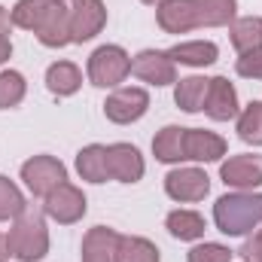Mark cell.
Wrapping results in <instances>:
<instances>
[{
    "label": "cell",
    "mask_w": 262,
    "mask_h": 262,
    "mask_svg": "<svg viewBox=\"0 0 262 262\" xmlns=\"http://www.w3.org/2000/svg\"><path fill=\"white\" fill-rule=\"evenodd\" d=\"M116 244H119V232H113L107 226H95L82 238V259L79 262H116Z\"/></svg>",
    "instance_id": "16"
},
{
    "label": "cell",
    "mask_w": 262,
    "mask_h": 262,
    "mask_svg": "<svg viewBox=\"0 0 262 262\" xmlns=\"http://www.w3.org/2000/svg\"><path fill=\"white\" fill-rule=\"evenodd\" d=\"M0 262H6V259H0Z\"/></svg>",
    "instance_id": "37"
},
{
    "label": "cell",
    "mask_w": 262,
    "mask_h": 262,
    "mask_svg": "<svg viewBox=\"0 0 262 262\" xmlns=\"http://www.w3.org/2000/svg\"><path fill=\"white\" fill-rule=\"evenodd\" d=\"M207 82L210 79H204V76H186V79H180L177 89H174L177 107L186 110V113H201L204 110V98H207Z\"/></svg>",
    "instance_id": "23"
},
{
    "label": "cell",
    "mask_w": 262,
    "mask_h": 262,
    "mask_svg": "<svg viewBox=\"0 0 262 262\" xmlns=\"http://www.w3.org/2000/svg\"><path fill=\"white\" fill-rule=\"evenodd\" d=\"M238 137L244 143L262 146V101H250L238 113Z\"/></svg>",
    "instance_id": "26"
},
{
    "label": "cell",
    "mask_w": 262,
    "mask_h": 262,
    "mask_svg": "<svg viewBox=\"0 0 262 262\" xmlns=\"http://www.w3.org/2000/svg\"><path fill=\"white\" fill-rule=\"evenodd\" d=\"M238 256H241L244 262H262V229L253 235V238L244 241V247L238 250Z\"/></svg>",
    "instance_id": "32"
},
{
    "label": "cell",
    "mask_w": 262,
    "mask_h": 262,
    "mask_svg": "<svg viewBox=\"0 0 262 262\" xmlns=\"http://www.w3.org/2000/svg\"><path fill=\"white\" fill-rule=\"evenodd\" d=\"M174 64H186V67H210L220 58L216 43L210 40H192V43H177L174 49H168Z\"/></svg>",
    "instance_id": "18"
},
{
    "label": "cell",
    "mask_w": 262,
    "mask_h": 262,
    "mask_svg": "<svg viewBox=\"0 0 262 262\" xmlns=\"http://www.w3.org/2000/svg\"><path fill=\"white\" fill-rule=\"evenodd\" d=\"M131 73L140 79V82H149V85H171L177 82V64L171 61L168 52H159V49H143L131 58Z\"/></svg>",
    "instance_id": "8"
},
{
    "label": "cell",
    "mask_w": 262,
    "mask_h": 262,
    "mask_svg": "<svg viewBox=\"0 0 262 262\" xmlns=\"http://www.w3.org/2000/svg\"><path fill=\"white\" fill-rule=\"evenodd\" d=\"M9 28H12V18H9V12L0 6V37H9Z\"/></svg>",
    "instance_id": "33"
},
{
    "label": "cell",
    "mask_w": 262,
    "mask_h": 262,
    "mask_svg": "<svg viewBox=\"0 0 262 262\" xmlns=\"http://www.w3.org/2000/svg\"><path fill=\"white\" fill-rule=\"evenodd\" d=\"M43 210H46L49 220H55L61 226L79 223L85 216V195H82V189H76L73 183L64 180L61 186H55L49 195L43 198Z\"/></svg>",
    "instance_id": "7"
},
{
    "label": "cell",
    "mask_w": 262,
    "mask_h": 262,
    "mask_svg": "<svg viewBox=\"0 0 262 262\" xmlns=\"http://www.w3.org/2000/svg\"><path fill=\"white\" fill-rule=\"evenodd\" d=\"M183 134H186V128H180V125H165L152 137V156L159 162H165V165L183 162L186 159V152H183Z\"/></svg>",
    "instance_id": "21"
},
{
    "label": "cell",
    "mask_w": 262,
    "mask_h": 262,
    "mask_svg": "<svg viewBox=\"0 0 262 262\" xmlns=\"http://www.w3.org/2000/svg\"><path fill=\"white\" fill-rule=\"evenodd\" d=\"M107 168H110V180H119V183H137L146 171L140 149L131 143H110L107 146Z\"/></svg>",
    "instance_id": "13"
},
{
    "label": "cell",
    "mask_w": 262,
    "mask_h": 262,
    "mask_svg": "<svg viewBox=\"0 0 262 262\" xmlns=\"http://www.w3.org/2000/svg\"><path fill=\"white\" fill-rule=\"evenodd\" d=\"M156 21L165 34H189L198 28L192 0H165L156 6Z\"/></svg>",
    "instance_id": "14"
},
{
    "label": "cell",
    "mask_w": 262,
    "mask_h": 262,
    "mask_svg": "<svg viewBox=\"0 0 262 262\" xmlns=\"http://www.w3.org/2000/svg\"><path fill=\"white\" fill-rule=\"evenodd\" d=\"M195 6V18L198 28H223L235 21L238 3L235 0H192Z\"/></svg>",
    "instance_id": "20"
},
{
    "label": "cell",
    "mask_w": 262,
    "mask_h": 262,
    "mask_svg": "<svg viewBox=\"0 0 262 262\" xmlns=\"http://www.w3.org/2000/svg\"><path fill=\"white\" fill-rule=\"evenodd\" d=\"M140 3H149V6H159V3H165V0H140Z\"/></svg>",
    "instance_id": "36"
},
{
    "label": "cell",
    "mask_w": 262,
    "mask_h": 262,
    "mask_svg": "<svg viewBox=\"0 0 262 262\" xmlns=\"http://www.w3.org/2000/svg\"><path fill=\"white\" fill-rule=\"evenodd\" d=\"M183 152L189 162H220L226 156V140L213 131L186 128L183 134Z\"/></svg>",
    "instance_id": "15"
},
{
    "label": "cell",
    "mask_w": 262,
    "mask_h": 262,
    "mask_svg": "<svg viewBox=\"0 0 262 262\" xmlns=\"http://www.w3.org/2000/svg\"><path fill=\"white\" fill-rule=\"evenodd\" d=\"M34 34L49 49H61L67 43H73L70 40V12H67L64 0H49V6H46V12H43Z\"/></svg>",
    "instance_id": "10"
},
{
    "label": "cell",
    "mask_w": 262,
    "mask_h": 262,
    "mask_svg": "<svg viewBox=\"0 0 262 262\" xmlns=\"http://www.w3.org/2000/svg\"><path fill=\"white\" fill-rule=\"evenodd\" d=\"M46 6H49V0H18V3L12 6L9 18H12V25H15V28L37 31V25H40V18H43Z\"/></svg>",
    "instance_id": "28"
},
{
    "label": "cell",
    "mask_w": 262,
    "mask_h": 262,
    "mask_svg": "<svg viewBox=\"0 0 262 262\" xmlns=\"http://www.w3.org/2000/svg\"><path fill=\"white\" fill-rule=\"evenodd\" d=\"M146 110H149V95H146L143 89H137V85H131V89H116V92H110L107 101H104V116H107L110 122H116V125H131V122H137Z\"/></svg>",
    "instance_id": "6"
},
{
    "label": "cell",
    "mask_w": 262,
    "mask_h": 262,
    "mask_svg": "<svg viewBox=\"0 0 262 262\" xmlns=\"http://www.w3.org/2000/svg\"><path fill=\"white\" fill-rule=\"evenodd\" d=\"M82 85V73L73 61H55L46 70V89L55 95V98H67V95H76Z\"/></svg>",
    "instance_id": "19"
},
{
    "label": "cell",
    "mask_w": 262,
    "mask_h": 262,
    "mask_svg": "<svg viewBox=\"0 0 262 262\" xmlns=\"http://www.w3.org/2000/svg\"><path fill=\"white\" fill-rule=\"evenodd\" d=\"M116 262H159V247L137 235H119Z\"/></svg>",
    "instance_id": "24"
},
{
    "label": "cell",
    "mask_w": 262,
    "mask_h": 262,
    "mask_svg": "<svg viewBox=\"0 0 262 262\" xmlns=\"http://www.w3.org/2000/svg\"><path fill=\"white\" fill-rule=\"evenodd\" d=\"M213 223L223 235H250L253 229L262 226V192L235 189L216 198Z\"/></svg>",
    "instance_id": "1"
},
{
    "label": "cell",
    "mask_w": 262,
    "mask_h": 262,
    "mask_svg": "<svg viewBox=\"0 0 262 262\" xmlns=\"http://www.w3.org/2000/svg\"><path fill=\"white\" fill-rule=\"evenodd\" d=\"M9 55H12V43H9V37H0V64H6Z\"/></svg>",
    "instance_id": "34"
},
{
    "label": "cell",
    "mask_w": 262,
    "mask_h": 262,
    "mask_svg": "<svg viewBox=\"0 0 262 262\" xmlns=\"http://www.w3.org/2000/svg\"><path fill=\"white\" fill-rule=\"evenodd\" d=\"M9 250H6V235H0V259H6Z\"/></svg>",
    "instance_id": "35"
},
{
    "label": "cell",
    "mask_w": 262,
    "mask_h": 262,
    "mask_svg": "<svg viewBox=\"0 0 262 262\" xmlns=\"http://www.w3.org/2000/svg\"><path fill=\"white\" fill-rule=\"evenodd\" d=\"M76 171L82 180L89 183H107L110 180V168H107V146L101 143H89L76 152Z\"/></svg>",
    "instance_id": "17"
},
{
    "label": "cell",
    "mask_w": 262,
    "mask_h": 262,
    "mask_svg": "<svg viewBox=\"0 0 262 262\" xmlns=\"http://www.w3.org/2000/svg\"><path fill=\"white\" fill-rule=\"evenodd\" d=\"M21 180L34 195L46 198L55 186H61L67 180V168L55 156H34L21 165Z\"/></svg>",
    "instance_id": "5"
},
{
    "label": "cell",
    "mask_w": 262,
    "mask_h": 262,
    "mask_svg": "<svg viewBox=\"0 0 262 262\" xmlns=\"http://www.w3.org/2000/svg\"><path fill=\"white\" fill-rule=\"evenodd\" d=\"M67 12H70V40L73 43L95 40L104 31V25H107L104 0H70Z\"/></svg>",
    "instance_id": "4"
},
{
    "label": "cell",
    "mask_w": 262,
    "mask_h": 262,
    "mask_svg": "<svg viewBox=\"0 0 262 262\" xmlns=\"http://www.w3.org/2000/svg\"><path fill=\"white\" fill-rule=\"evenodd\" d=\"M165 192L174 201L192 204V201H201L210 192V177L201 168H174L165 177Z\"/></svg>",
    "instance_id": "9"
},
{
    "label": "cell",
    "mask_w": 262,
    "mask_h": 262,
    "mask_svg": "<svg viewBox=\"0 0 262 262\" xmlns=\"http://www.w3.org/2000/svg\"><path fill=\"white\" fill-rule=\"evenodd\" d=\"M25 210H28V204H25L21 189H18L9 177L0 174V220H15V216H21Z\"/></svg>",
    "instance_id": "29"
},
{
    "label": "cell",
    "mask_w": 262,
    "mask_h": 262,
    "mask_svg": "<svg viewBox=\"0 0 262 262\" xmlns=\"http://www.w3.org/2000/svg\"><path fill=\"white\" fill-rule=\"evenodd\" d=\"M235 70H238V76H244V79H262V46L247 49V52H238Z\"/></svg>",
    "instance_id": "31"
},
{
    "label": "cell",
    "mask_w": 262,
    "mask_h": 262,
    "mask_svg": "<svg viewBox=\"0 0 262 262\" xmlns=\"http://www.w3.org/2000/svg\"><path fill=\"white\" fill-rule=\"evenodd\" d=\"M232 46L238 52H247V49H256L262 46V18L259 15H244V18H235L232 28Z\"/></svg>",
    "instance_id": "25"
},
{
    "label": "cell",
    "mask_w": 262,
    "mask_h": 262,
    "mask_svg": "<svg viewBox=\"0 0 262 262\" xmlns=\"http://www.w3.org/2000/svg\"><path fill=\"white\" fill-rule=\"evenodd\" d=\"M128 73H131V55L116 43L98 46L89 58V79L98 89H116L119 82H125Z\"/></svg>",
    "instance_id": "3"
},
{
    "label": "cell",
    "mask_w": 262,
    "mask_h": 262,
    "mask_svg": "<svg viewBox=\"0 0 262 262\" xmlns=\"http://www.w3.org/2000/svg\"><path fill=\"white\" fill-rule=\"evenodd\" d=\"M165 226L180 241H198V238H204V229H207V223L198 210H171Z\"/></svg>",
    "instance_id": "22"
},
{
    "label": "cell",
    "mask_w": 262,
    "mask_h": 262,
    "mask_svg": "<svg viewBox=\"0 0 262 262\" xmlns=\"http://www.w3.org/2000/svg\"><path fill=\"white\" fill-rule=\"evenodd\" d=\"M232 250L226 244H213V241H204V244H195L189 253H186V262H232Z\"/></svg>",
    "instance_id": "30"
},
{
    "label": "cell",
    "mask_w": 262,
    "mask_h": 262,
    "mask_svg": "<svg viewBox=\"0 0 262 262\" xmlns=\"http://www.w3.org/2000/svg\"><path fill=\"white\" fill-rule=\"evenodd\" d=\"M204 113L213 122H229L238 119L241 107H238V92L226 76H213L207 82V98H204Z\"/></svg>",
    "instance_id": "12"
},
{
    "label": "cell",
    "mask_w": 262,
    "mask_h": 262,
    "mask_svg": "<svg viewBox=\"0 0 262 262\" xmlns=\"http://www.w3.org/2000/svg\"><path fill=\"white\" fill-rule=\"evenodd\" d=\"M28 95V82L18 70H3L0 73V110L18 107Z\"/></svg>",
    "instance_id": "27"
},
{
    "label": "cell",
    "mask_w": 262,
    "mask_h": 262,
    "mask_svg": "<svg viewBox=\"0 0 262 262\" xmlns=\"http://www.w3.org/2000/svg\"><path fill=\"white\" fill-rule=\"evenodd\" d=\"M220 177L232 189H256V186H262V156L244 152V156L226 159L220 165Z\"/></svg>",
    "instance_id": "11"
},
{
    "label": "cell",
    "mask_w": 262,
    "mask_h": 262,
    "mask_svg": "<svg viewBox=\"0 0 262 262\" xmlns=\"http://www.w3.org/2000/svg\"><path fill=\"white\" fill-rule=\"evenodd\" d=\"M6 250L18 262H37L49 253V229L43 213L25 210L21 216L12 220V229L6 235Z\"/></svg>",
    "instance_id": "2"
}]
</instances>
